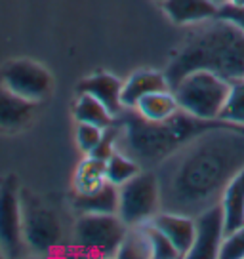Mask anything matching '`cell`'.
<instances>
[{"mask_svg": "<svg viewBox=\"0 0 244 259\" xmlns=\"http://www.w3.org/2000/svg\"><path fill=\"white\" fill-rule=\"evenodd\" d=\"M34 101L23 99L14 92L0 86V130L19 132L23 130L34 114Z\"/></svg>", "mask_w": 244, "mask_h": 259, "instance_id": "cell-12", "label": "cell"}, {"mask_svg": "<svg viewBox=\"0 0 244 259\" xmlns=\"http://www.w3.org/2000/svg\"><path fill=\"white\" fill-rule=\"evenodd\" d=\"M21 208L25 246L44 255L59 250L63 244V225L56 208L31 189H21Z\"/></svg>", "mask_w": 244, "mask_h": 259, "instance_id": "cell-5", "label": "cell"}, {"mask_svg": "<svg viewBox=\"0 0 244 259\" xmlns=\"http://www.w3.org/2000/svg\"><path fill=\"white\" fill-rule=\"evenodd\" d=\"M216 17L227 19V21H231L233 25H236L238 29H242V31H244V6H236V4H231V2H227V4L220 6V10H218V16H216Z\"/></svg>", "mask_w": 244, "mask_h": 259, "instance_id": "cell-27", "label": "cell"}, {"mask_svg": "<svg viewBox=\"0 0 244 259\" xmlns=\"http://www.w3.org/2000/svg\"><path fill=\"white\" fill-rule=\"evenodd\" d=\"M78 94H90L92 97H96L114 116L124 109V105H122V82L113 74L98 73L84 78L78 84Z\"/></svg>", "mask_w": 244, "mask_h": 259, "instance_id": "cell-13", "label": "cell"}, {"mask_svg": "<svg viewBox=\"0 0 244 259\" xmlns=\"http://www.w3.org/2000/svg\"><path fill=\"white\" fill-rule=\"evenodd\" d=\"M244 170V126L204 132L155 168L160 211L196 218L221 202L231 179Z\"/></svg>", "mask_w": 244, "mask_h": 259, "instance_id": "cell-1", "label": "cell"}, {"mask_svg": "<svg viewBox=\"0 0 244 259\" xmlns=\"http://www.w3.org/2000/svg\"><path fill=\"white\" fill-rule=\"evenodd\" d=\"M221 259H244V225L223 238L220 248Z\"/></svg>", "mask_w": 244, "mask_h": 259, "instance_id": "cell-26", "label": "cell"}, {"mask_svg": "<svg viewBox=\"0 0 244 259\" xmlns=\"http://www.w3.org/2000/svg\"><path fill=\"white\" fill-rule=\"evenodd\" d=\"M221 210L225 219V236L244 225V170L238 171L223 191Z\"/></svg>", "mask_w": 244, "mask_h": 259, "instance_id": "cell-17", "label": "cell"}, {"mask_svg": "<svg viewBox=\"0 0 244 259\" xmlns=\"http://www.w3.org/2000/svg\"><path fill=\"white\" fill-rule=\"evenodd\" d=\"M107 183L105 160H99L96 156L88 154L84 160L76 166L73 178L74 193H88Z\"/></svg>", "mask_w": 244, "mask_h": 259, "instance_id": "cell-19", "label": "cell"}, {"mask_svg": "<svg viewBox=\"0 0 244 259\" xmlns=\"http://www.w3.org/2000/svg\"><path fill=\"white\" fill-rule=\"evenodd\" d=\"M210 2H214L216 6H223V4H227L229 0H210Z\"/></svg>", "mask_w": 244, "mask_h": 259, "instance_id": "cell-28", "label": "cell"}, {"mask_svg": "<svg viewBox=\"0 0 244 259\" xmlns=\"http://www.w3.org/2000/svg\"><path fill=\"white\" fill-rule=\"evenodd\" d=\"M145 231L149 235V244H151V257L155 259H178L181 257L176 246L170 242V238L164 235L160 229H156L151 221L145 223Z\"/></svg>", "mask_w": 244, "mask_h": 259, "instance_id": "cell-24", "label": "cell"}, {"mask_svg": "<svg viewBox=\"0 0 244 259\" xmlns=\"http://www.w3.org/2000/svg\"><path fill=\"white\" fill-rule=\"evenodd\" d=\"M116 257L120 259H143L151 257V244H149V235L143 225L128 227L126 235L122 238L120 246L116 250Z\"/></svg>", "mask_w": 244, "mask_h": 259, "instance_id": "cell-21", "label": "cell"}, {"mask_svg": "<svg viewBox=\"0 0 244 259\" xmlns=\"http://www.w3.org/2000/svg\"><path fill=\"white\" fill-rule=\"evenodd\" d=\"M160 2H164V0H160Z\"/></svg>", "mask_w": 244, "mask_h": 259, "instance_id": "cell-30", "label": "cell"}, {"mask_svg": "<svg viewBox=\"0 0 244 259\" xmlns=\"http://www.w3.org/2000/svg\"><path fill=\"white\" fill-rule=\"evenodd\" d=\"M160 211V185L155 170H141L118 187L116 215L128 227L149 223Z\"/></svg>", "mask_w": 244, "mask_h": 259, "instance_id": "cell-6", "label": "cell"}, {"mask_svg": "<svg viewBox=\"0 0 244 259\" xmlns=\"http://www.w3.org/2000/svg\"><path fill=\"white\" fill-rule=\"evenodd\" d=\"M231 82L210 71H193L172 88L181 111L198 118H220Z\"/></svg>", "mask_w": 244, "mask_h": 259, "instance_id": "cell-4", "label": "cell"}, {"mask_svg": "<svg viewBox=\"0 0 244 259\" xmlns=\"http://www.w3.org/2000/svg\"><path fill=\"white\" fill-rule=\"evenodd\" d=\"M0 86L14 92L16 96L36 103L50 94L52 76L42 65L29 59H16L2 69Z\"/></svg>", "mask_w": 244, "mask_h": 259, "instance_id": "cell-9", "label": "cell"}, {"mask_svg": "<svg viewBox=\"0 0 244 259\" xmlns=\"http://www.w3.org/2000/svg\"><path fill=\"white\" fill-rule=\"evenodd\" d=\"M164 12L174 23H202L218 16L220 6L210 0H164Z\"/></svg>", "mask_w": 244, "mask_h": 259, "instance_id": "cell-14", "label": "cell"}, {"mask_svg": "<svg viewBox=\"0 0 244 259\" xmlns=\"http://www.w3.org/2000/svg\"><path fill=\"white\" fill-rule=\"evenodd\" d=\"M73 208L78 213H116L118 210V187L107 181L88 193H74Z\"/></svg>", "mask_w": 244, "mask_h": 259, "instance_id": "cell-15", "label": "cell"}, {"mask_svg": "<svg viewBox=\"0 0 244 259\" xmlns=\"http://www.w3.org/2000/svg\"><path fill=\"white\" fill-rule=\"evenodd\" d=\"M74 118L78 122L94 124V126L105 130L113 126L116 116L96 97H92L90 94H78V99L74 103Z\"/></svg>", "mask_w": 244, "mask_h": 259, "instance_id": "cell-20", "label": "cell"}, {"mask_svg": "<svg viewBox=\"0 0 244 259\" xmlns=\"http://www.w3.org/2000/svg\"><path fill=\"white\" fill-rule=\"evenodd\" d=\"M151 223L170 238V242L176 246L181 257H187L195 242V218L172 211H158L151 219Z\"/></svg>", "mask_w": 244, "mask_h": 259, "instance_id": "cell-11", "label": "cell"}, {"mask_svg": "<svg viewBox=\"0 0 244 259\" xmlns=\"http://www.w3.org/2000/svg\"><path fill=\"white\" fill-rule=\"evenodd\" d=\"M220 120L244 126V78L231 82L229 96L220 113Z\"/></svg>", "mask_w": 244, "mask_h": 259, "instance_id": "cell-23", "label": "cell"}, {"mask_svg": "<svg viewBox=\"0 0 244 259\" xmlns=\"http://www.w3.org/2000/svg\"><path fill=\"white\" fill-rule=\"evenodd\" d=\"M193 71H210L229 82L244 78L242 29L221 17H212L195 27L174 52L164 76L174 88Z\"/></svg>", "mask_w": 244, "mask_h": 259, "instance_id": "cell-3", "label": "cell"}, {"mask_svg": "<svg viewBox=\"0 0 244 259\" xmlns=\"http://www.w3.org/2000/svg\"><path fill=\"white\" fill-rule=\"evenodd\" d=\"M114 124L118 128L116 151L128 154L143 170H155L179 147L214 128L229 126L231 122L220 118H198L179 109L170 118L151 122L143 118L136 109L124 107L116 114Z\"/></svg>", "mask_w": 244, "mask_h": 259, "instance_id": "cell-2", "label": "cell"}, {"mask_svg": "<svg viewBox=\"0 0 244 259\" xmlns=\"http://www.w3.org/2000/svg\"><path fill=\"white\" fill-rule=\"evenodd\" d=\"M139 171H141V166H139L138 162L130 158L128 154L120 153V151H114L105 160L107 181L116 187L124 185L126 181H130Z\"/></svg>", "mask_w": 244, "mask_h": 259, "instance_id": "cell-22", "label": "cell"}, {"mask_svg": "<svg viewBox=\"0 0 244 259\" xmlns=\"http://www.w3.org/2000/svg\"><path fill=\"white\" fill-rule=\"evenodd\" d=\"M23 208L21 189L14 176L0 179V250L10 257L23 253Z\"/></svg>", "mask_w": 244, "mask_h": 259, "instance_id": "cell-8", "label": "cell"}, {"mask_svg": "<svg viewBox=\"0 0 244 259\" xmlns=\"http://www.w3.org/2000/svg\"><path fill=\"white\" fill-rule=\"evenodd\" d=\"M225 238V219L221 202L195 218V242L187 253L189 259H216Z\"/></svg>", "mask_w": 244, "mask_h": 259, "instance_id": "cell-10", "label": "cell"}, {"mask_svg": "<svg viewBox=\"0 0 244 259\" xmlns=\"http://www.w3.org/2000/svg\"><path fill=\"white\" fill-rule=\"evenodd\" d=\"M128 225L116 213H80L74 223V246L101 257L116 255Z\"/></svg>", "mask_w": 244, "mask_h": 259, "instance_id": "cell-7", "label": "cell"}, {"mask_svg": "<svg viewBox=\"0 0 244 259\" xmlns=\"http://www.w3.org/2000/svg\"><path fill=\"white\" fill-rule=\"evenodd\" d=\"M166 88H170V84L166 80L164 73L139 71V73L132 74L130 78L122 84V105L134 109L139 103V99H143L147 94Z\"/></svg>", "mask_w": 244, "mask_h": 259, "instance_id": "cell-16", "label": "cell"}, {"mask_svg": "<svg viewBox=\"0 0 244 259\" xmlns=\"http://www.w3.org/2000/svg\"><path fill=\"white\" fill-rule=\"evenodd\" d=\"M231 4H236V6H244V0H229Z\"/></svg>", "mask_w": 244, "mask_h": 259, "instance_id": "cell-29", "label": "cell"}, {"mask_svg": "<svg viewBox=\"0 0 244 259\" xmlns=\"http://www.w3.org/2000/svg\"><path fill=\"white\" fill-rule=\"evenodd\" d=\"M103 138V128L94 126V124H86V122H78V130H76V143L82 153L90 154L96 145Z\"/></svg>", "mask_w": 244, "mask_h": 259, "instance_id": "cell-25", "label": "cell"}, {"mask_svg": "<svg viewBox=\"0 0 244 259\" xmlns=\"http://www.w3.org/2000/svg\"><path fill=\"white\" fill-rule=\"evenodd\" d=\"M134 109L143 118H147V120L160 122L170 118L172 114L178 113L179 105L172 88H166V90H156L153 94H147L143 99H139V103Z\"/></svg>", "mask_w": 244, "mask_h": 259, "instance_id": "cell-18", "label": "cell"}]
</instances>
